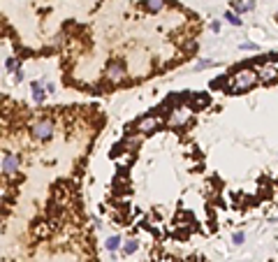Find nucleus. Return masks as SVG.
Wrapping results in <instances>:
<instances>
[{
    "label": "nucleus",
    "mask_w": 278,
    "mask_h": 262,
    "mask_svg": "<svg viewBox=\"0 0 278 262\" xmlns=\"http://www.w3.org/2000/svg\"><path fill=\"white\" fill-rule=\"evenodd\" d=\"M137 251V241H128V246L123 248V255H130V253Z\"/></svg>",
    "instance_id": "nucleus-1"
}]
</instances>
